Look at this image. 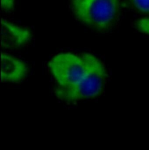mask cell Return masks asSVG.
<instances>
[{"label": "cell", "mask_w": 149, "mask_h": 150, "mask_svg": "<svg viewBox=\"0 0 149 150\" xmlns=\"http://www.w3.org/2000/svg\"><path fill=\"white\" fill-rule=\"evenodd\" d=\"M70 6L78 21L98 30L111 28L120 13L119 0H71Z\"/></svg>", "instance_id": "cell-1"}, {"label": "cell", "mask_w": 149, "mask_h": 150, "mask_svg": "<svg viewBox=\"0 0 149 150\" xmlns=\"http://www.w3.org/2000/svg\"><path fill=\"white\" fill-rule=\"evenodd\" d=\"M99 60L94 56L84 53H62L55 56L48 67L58 88H68L78 83Z\"/></svg>", "instance_id": "cell-2"}, {"label": "cell", "mask_w": 149, "mask_h": 150, "mask_svg": "<svg viewBox=\"0 0 149 150\" xmlns=\"http://www.w3.org/2000/svg\"><path fill=\"white\" fill-rule=\"evenodd\" d=\"M107 72L99 60L78 83L68 88L56 89V95L60 100L72 103L94 98L103 92L107 81Z\"/></svg>", "instance_id": "cell-3"}, {"label": "cell", "mask_w": 149, "mask_h": 150, "mask_svg": "<svg viewBox=\"0 0 149 150\" xmlns=\"http://www.w3.org/2000/svg\"><path fill=\"white\" fill-rule=\"evenodd\" d=\"M1 47L13 49L25 45L31 38L30 31L3 18L1 22Z\"/></svg>", "instance_id": "cell-4"}, {"label": "cell", "mask_w": 149, "mask_h": 150, "mask_svg": "<svg viewBox=\"0 0 149 150\" xmlns=\"http://www.w3.org/2000/svg\"><path fill=\"white\" fill-rule=\"evenodd\" d=\"M1 81L2 82H18L27 74L28 69L22 60L5 53H1Z\"/></svg>", "instance_id": "cell-5"}, {"label": "cell", "mask_w": 149, "mask_h": 150, "mask_svg": "<svg viewBox=\"0 0 149 150\" xmlns=\"http://www.w3.org/2000/svg\"><path fill=\"white\" fill-rule=\"evenodd\" d=\"M135 7L140 12L149 13V0H131Z\"/></svg>", "instance_id": "cell-6"}, {"label": "cell", "mask_w": 149, "mask_h": 150, "mask_svg": "<svg viewBox=\"0 0 149 150\" xmlns=\"http://www.w3.org/2000/svg\"><path fill=\"white\" fill-rule=\"evenodd\" d=\"M136 27L142 33L149 35V17L139 19L136 22Z\"/></svg>", "instance_id": "cell-7"}, {"label": "cell", "mask_w": 149, "mask_h": 150, "mask_svg": "<svg viewBox=\"0 0 149 150\" xmlns=\"http://www.w3.org/2000/svg\"><path fill=\"white\" fill-rule=\"evenodd\" d=\"M15 0H1V8L5 11H10L13 8Z\"/></svg>", "instance_id": "cell-8"}]
</instances>
